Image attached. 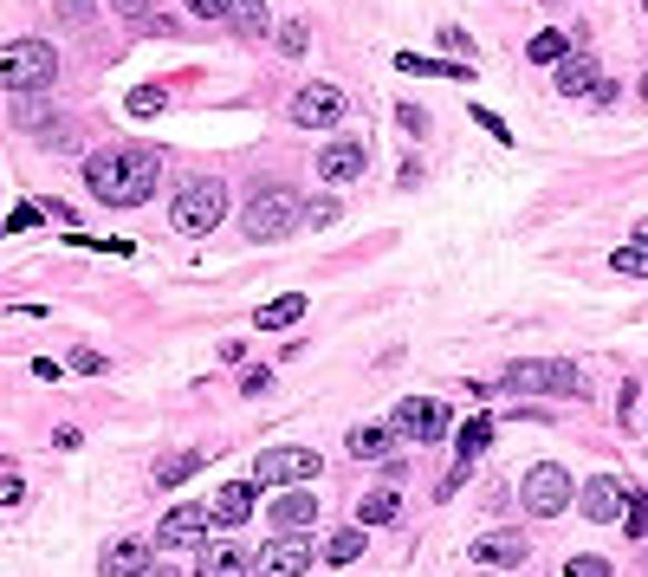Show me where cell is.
Masks as SVG:
<instances>
[{"label": "cell", "mask_w": 648, "mask_h": 577, "mask_svg": "<svg viewBox=\"0 0 648 577\" xmlns=\"http://www.w3.org/2000/svg\"><path fill=\"white\" fill-rule=\"evenodd\" d=\"M228 27L240 39H267V0H233V7H228Z\"/></svg>", "instance_id": "44dd1931"}, {"label": "cell", "mask_w": 648, "mask_h": 577, "mask_svg": "<svg viewBox=\"0 0 648 577\" xmlns=\"http://www.w3.org/2000/svg\"><path fill=\"white\" fill-rule=\"evenodd\" d=\"M487 441H494V422H487V416H473V422H460V435H455L460 461L473 467V461H480V455H487Z\"/></svg>", "instance_id": "7402d4cb"}, {"label": "cell", "mask_w": 648, "mask_h": 577, "mask_svg": "<svg viewBox=\"0 0 648 577\" xmlns=\"http://www.w3.org/2000/svg\"><path fill=\"white\" fill-rule=\"evenodd\" d=\"M636 240H642V247H648V221H636Z\"/></svg>", "instance_id": "b9f144b4"}, {"label": "cell", "mask_w": 648, "mask_h": 577, "mask_svg": "<svg viewBox=\"0 0 648 577\" xmlns=\"http://www.w3.org/2000/svg\"><path fill=\"white\" fill-rule=\"evenodd\" d=\"M363 526H343V533H331V545H325V565H350V558H363Z\"/></svg>", "instance_id": "cb8c5ba5"}, {"label": "cell", "mask_w": 648, "mask_h": 577, "mask_svg": "<svg viewBox=\"0 0 648 577\" xmlns=\"http://www.w3.org/2000/svg\"><path fill=\"white\" fill-rule=\"evenodd\" d=\"M558 91H565V98H610V84H604V72H597L590 52H571V59L558 66Z\"/></svg>", "instance_id": "5bb4252c"}, {"label": "cell", "mask_w": 648, "mask_h": 577, "mask_svg": "<svg viewBox=\"0 0 648 577\" xmlns=\"http://www.w3.org/2000/svg\"><path fill=\"white\" fill-rule=\"evenodd\" d=\"M389 448H396V428H382V422L350 428V455H357V461H382Z\"/></svg>", "instance_id": "ffe728a7"}, {"label": "cell", "mask_w": 648, "mask_h": 577, "mask_svg": "<svg viewBox=\"0 0 648 577\" xmlns=\"http://www.w3.org/2000/svg\"><path fill=\"white\" fill-rule=\"evenodd\" d=\"M642 13H648V0H642Z\"/></svg>", "instance_id": "ee69618b"}, {"label": "cell", "mask_w": 648, "mask_h": 577, "mask_svg": "<svg viewBox=\"0 0 648 577\" xmlns=\"http://www.w3.org/2000/svg\"><path fill=\"white\" fill-rule=\"evenodd\" d=\"M98 571L104 577H143L150 571V539H117L104 558H98Z\"/></svg>", "instance_id": "e0dca14e"}, {"label": "cell", "mask_w": 648, "mask_h": 577, "mask_svg": "<svg viewBox=\"0 0 648 577\" xmlns=\"http://www.w3.org/2000/svg\"><path fill=\"white\" fill-rule=\"evenodd\" d=\"M306 46H311V27H306V20H286V27H279V52H286V59H299Z\"/></svg>", "instance_id": "f1b7e54d"}, {"label": "cell", "mask_w": 648, "mask_h": 577, "mask_svg": "<svg viewBox=\"0 0 648 577\" xmlns=\"http://www.w3.org/2000/svg\"><path fill=\"white\" fill-rule=\"evenodd\" d=\"M519 500H526V513L532 519H551V513H565V506L577 500V487H571V474L558 461H538L526 480H519Z\"/></svg>", "instance_id": "8992f818"}, {"label": "cell", "mask_w": 648, "mask_h": 577, "mask_svg": "<svg viewBox=\"0 0 648 577\" xmlns=\"http://www.w3.org/2000/svg\"><path fill=\"white\" fill-rule=\"evenodd\" d=\"M318 474H325V461L311 448H267L253 461V480L260 487H299V480H318Z\"/></svg>", "instance_id": "ba28073f"}, {"label": "cell", "mask_w": 648, "mask_h": 577, "mask_svg": "<svg viewBox=\"0 0 648 577\" xmlns=\"http://www.w3.org/2000/svg\"><path fill=\"white\" fill-rule=\"evenodd\" d=\"M156 176H162V156L143 143H117V150H98L84 162V189L104 208H143L156 195Z\"/></svg>", "instance_id": "6da1fadb"}, {"label": "cell", "mask_w": 648, "mask_h": 577, "mask_svg": "<svg viewBox=\"0 0 648 577\" xmlns=\"http://www.w3.org/2000/svg\"><path fill=\"white\" fill-rule=\"evenodd\" d=\"M39 221V208H13V215H7V233H27Z\"/></svg>", "instance_id": "f35d334b"}, {"label": "cell", "mask_w": 648, "mask_h": 577, "mask_svg": "<svg viewBox=\"0 0 648 577\" xmlns=\"http://www.w3.org/2000/svg\"><path fill=\"white\" fill-rule=\"evenodd\" d=\"M306 318V299L292 292V299H272L267 311H260V331H286V325H299Z\"/></svg>", "instance_id": "d4e9b609"}, {"label": "cell", "mask_w": 648, "mask_h": 577, "mask_svg": "<svg viewBox=\"0 0 648 577\" xmlns=\"http://www.w3.org/2000/svg\"><path fill=\"white\" fill-rule=\"evenodd\" d=\"M396 72H428V78H473V66H448V59H421V52H402L396 59Z\"/></svg>", "instance_id": "603a6c76"}, {"label": "cell", "mask_w": 648, "mask_h": 577, "mask_svg": "<svg viewBox=\"0 0 648 577\" xmlns=\"http://www.w3.org/2000/svg\"><path fill=\"white\" fill-rule=\"evenodd\" d=\"M20 494H27L20 480H0V506H20Z\"/></svg>", "instance_id": "ab89813d"}, {"label": "cell", "mask_w": 648, "mask_h": 577, "mask_svg": "<svg viewBox=\"0 0 648 577\" xmlns=\"http://www.w3.org/2000/svg\"><path fill=\"white\" fill-rule=\"evenodd\" d=\"M499 389H512V396H584V370L565 364V357H526V364H512Z\"/></svg>", "instance_id": "3957f363"}, {"label": "cell", "mask_w": 648, "mask_h": 577, "mask_svg": "<svg viewBox=\"0 0 648 577\" xmlns=\"http://www.w3.org/2000/svg\"><path fill=\"white\" fill-rule=\"evenodd\" d=\"M396 117H402V130H409V137H428V117H421L416 105H402Z\"/></svg>", "instance_id": "8d00e7d4"}, {"label": "cell", "mask_w": 648, "mask_h": 577, "mask_svg": "<svg viewBox=\"0 0 648 577\" xmlns=\"http://www.w3.org/2000/svg\"><path fill=\"white\" fill-rule=\"evenodd\" d=\"M143 577H176V571H162V565H150V571H143Z\"/></svg>", "instance_id": "7bdbcfd3"}, {"label": "cell", "mask_w": 648, "mask_h": 577, "mask_svg": "<svg viewBox=\"0 0 648 577\" xmlns=\"http://www.w3.org/2000/svg\"><path fill=\"white\" fill-rule=\"evenodd\" d=\"M473 123H487V137H499V143H512V130H506V123H499L494 111H480V105H473Z\"/></svg>", "instance_id": "d590c367"}, {"label": "cell", "mask_w": 648, "mask_h": 577, "mask_svg": "<svg viewBox=\"0 0 648 577\" xmlns=\"http://www.w3.org/2000/svg\"><path fill=\"white\" fill-rule=\"evenodd\" d=\"M228 7H233V0H189L195 20H228Z\"/></svg>", "instance_id": "e575fe53"}, {"label": "cell", "mask_w": 648, "mask_h": 577, "mask_svg": "<svg viewBox=\"0 0 648 577\" xmlns=\"http://www.w3.org/2000/svg\"><path fill=\"white\" fill-rule=\"evenodd\" d=\"M565 577H610V565H604V558H590V551H577L571 565H565Z\"/></svg>", "instance_id": "836d02e7"}, {"label": "cell", "mask_w": 648, "mask_h": 577, "mask_svg": "<svg viewBox=\"0 0 648 577\" xmlns=\"http://www.w3.org/2000/svg\"><path fill=\"white\" fill-rule=\"evenodd\" d=\"M338 117H343L338 84H306V91L292 98V123H306V130H325V123H338Z\"/></svg>", "instance_id": "7c38bea8"}, {"label": "cell", "mask_w": 648, "mask_h": 577, "mask_svg": "<svg viewBox=\"0 0 648 577\" xmlns=\"http://www.w3.org/2000/svg\"><path fill=\"white\" fill-rule=\"evenodd\" d=\"M616 272H648V247L636 240V247H616V260H610Z\"/></svg>", "instance_id": "1f68e13d"}, {"label": "cell", "mask_w": 648, "mask_h": 577, "mask_svg": "<svg viewBox=\"0 0 648 577\" xmlns=\"http://www.w3.org/2000/svg\"><path fill=\"white\" fill-rule=\"evenodd\" d=\"M162 105H169V98H162L156 84H137V91H130V111H137V117H156Z\"/></svg>", "instance_id": "4dcf8cb0"}, {"label": "cell", "mask_w": 648, "mask_h": 577, "mask_svg": "<svg viewBox=\"0 0 648 577\" xmlns=\"http://www.w3.org/2000/svg\"><path fill=\"white\" fill-rule=\"evenodd\" d=\"M208 526H215V513H208V506H169V513H162V526H156V545H162V551L201 545V539H208Z\"/></svg>", "instance_id": "9c48e42d"}, {"label": "cell", "mask_w": 648, "mask_h": 577, "mask_svg": "<svg viewBox=\"0 0 648 577\" xmlns=\"http://www.w3.org/2000/svg\"><path fill=\"white\" fill-rule=\"evenodd\" d=\"M52 78H59V52H52L46 39H13V46H0V84H7V91L33 98Z\"/></svg>", "instance_id": "7a4b0ae2"}, {"label": "cell", "mask_w": 648, "mask_h": 577, "mask_svg": "<svg viewBox=\"0 0 648 577\" xmlns=\"http://www.w3.org/2000/svg\"><path fill=\"white\" fill-rule=\"evenodd\" d=\"M389 428L409 435V441H441V435L455 428V416H448V402H435V396H402L396 416H389Z\"/></svg>", "instance_id": "52a82bcc"}, {"label": "cell", "mask_w": 648, "mask_h": 577, "mask_svg": "<svg viewBox=\"0 0 648 577\" xmlns=\"http://www.w3.org/2000/svg\"><path fill=\"white\" fill-rule=\"evenodd\" d=\"M208 513H215V526H247V519H253V487H247V480H233V487H221Z\"/></svg>", "instance_id": "ac0fdd59"}, {"label": "cell", "mask_w": 648, "mask_h": 577, "mask_svg": "<svg viewBox=\"0 0 648 577\" xmlns=\"http://www.w3.org/2000/svg\"><path fill=\"white\" fill-rule=\"evenodd\" d=\"M143 7H150V0H117V13H143Z\"/></svg>", "instance_id": "60d3db41"}, {"label": "cell", "mask_w": 648, "mask_h": 577, "mask_svg": "<svg viewBox=\"0 0 648 577\" xmlns=\"http://www.w3.org/2000/svg\"><path fill=\"white\" fill-rule=\"evenodd\" d=\"M247 571H253V565H247V551H240L233 539H221V545L201 551V577H247Z\"/></svg>", "instance_id": "d6986e66"}, {"label": "cell", "mask_w": 648, "mask_h": 577, "mask_svg": "<svg viewBox=\"0 0 648 577\" xmlns=\"http://www.w3.org/2000/svg\"><path fill=\"white\" fill-rule=\"evenodd\" d=\"M622 526H629V539H648V494L629 487V513H622Z\"/></svg>", "instance_id": "f546056e"}, {"label": "cell", "mask_w": 648, "mask_h": 577, "mask_svg": "<svg viewBox=\"0 0 648 577\" xmlns=\"http://www.w3.org/2000/svg\"><path fill=\"white\" fill-rule=\"evenodd\" d=\"M195 467H201V455H169V461H156V487H182V480H189Z\"/></svg>", "instance_id": "83f0119b"}, {"label": "cell", "mask_w": 648, "mask_h": 577, "mask_svg": "<svg viewBox=\"0 0 648 577\" xmlns=\"http://www.w3.org/2000/svg\"><path fill=\"white\" fill-rule=\"evenodd\" d=\"M72 370H84V377H98V370H104V357H98V350H72Z\"/></svg>", "instance_id": "74e56055"}, {"label": "cell", "mask_w": 648, "mask_h": 577, "mask_svg": "<svg viewBox=\"0 0 648 577\" xmlns=\"http://www.w3.org/2000/svg\"><path fill=\"white\" fill-rule=\"evenodd\" d=\"M338 215H343V208L331 201V195H318V201H306V221H311V228H331Z\"/></svg>", "instance_id": "d6a6232c"}, {"label": "cell", "mask_w": 648, "mask_h": 577, "mask_svg": "<svg viewBox=\"0 0 648 577\" xmlns=\"http://www.w3.org/2000/svg\"><path fill=\"white\" fill-rule=\"evenodd\" d=\"M389 519H396V494H389V487L363 494V506H357V526H389Z\"/></svg>", "instance_id": "484cf974"}, {"label": "cell", "mask_w": 648, "mask_h": 577, "mask_svg": "<svg viewBox=\"0 0 648 577\" xmlns=\"http://www.w3.org/2000/svg\"><path fill=\"white\" fill-rule=\"evenodd\" d=\"M532 558V539H519V533H487V539H473V565H526Z\"/></svg>", "instance_id": "2e32d148"}, {"label": "cell", "mask_w": 648, "mask_h": 577, "mask_svg": "<svg viewBox=\"0 0 648 577\" xmlns=\"http://www.w3.org/2000/svg\"><path fill=\"white\" fill-rule=\"evenodd\" d=\"M311 539H299V533H279V539L260 551V577H306L311 571Z\"/></svg>", "instance_id": "30bf717a"}, {"label": "cell", "mask_w": 648, "mask_h": 577, "mask_svg": "<svg viewBox=\"0 0 648 577\" xmlns=\"http://www.w3.org/2000/svg\"><path fill=\"white\" fill-rule=\"evenodd\" d=\"M221 215H228V189L215 182V176H195L189 189L176 195V208H169V221L182 233H215L221 228Z\"/></svg>", "instance_id": "277c9868"}, {"label": "cell", "mask_w": 648, "mask_h": 577, "mask_svg": "<svg viewBox=\"0 0 648 577\" xmlns=\"http://www.w3.org/2000/svg\"><path fill=\"white\" fill-rule=\"evenodd\" d=\"M363 162H370V156H363L357 137H331V143L318 150V176H325V182H357V176H363Z\"/></svg>", "instance_id": "4fadbf2b"}, {"label": "cell", "mask_w": 648, "mask_h": 577, "mask_svg": "<svg viewBox=\"0 0 648 577\" xmlns=\"http://www.w3.org/2000/svg\"><path fill=\"white\" fill-rule=\"evenodd\" d=\"M267 519H272V533H306L311 519H318V494H306V487L299 494H279Z\"/></svg>", "instance_id": "9a60e30c"}, {"label": "cell", "mask_w": 648, "mask_h": 577, "mask_svg": "<svg viewBox=\"0 0 648 577\" xmlns=\"http://www.w3.org/2000/svg\"><path fill=\"white\" fill-rule=\"evenodd\" d=\"M299 221H306V201L292 189H260L247 201V240H286Z\"/></svg>", "instance_id": "5b68a950"}, {"label": "cell", "mask_w": 648, "mask_h": 577, "mask_svg": "<svg viewBox=\"0 0 648 577\" xmlns=\"http://www.w3.org/2000/svg\"><path fill=\"white\" fill-rule=\"evenodd\" d=\"M532 59H538V66H565V59H571V39L545 27V33H532Z\"/></svg>", "instance_id": "4316f807"}, {"label": "cell", "mask_w": 648, "mask_h": 577, "mask_svg": "<svg viewBox=\"0 0 648 577\" xmlns=\"http://www.w3.org/2000/svg\"><path fill=\"white\" fill-rule=\"evenodd\" d=\"M584 519H597V526H610V519H622L629 513V487L616 480V474H597V480H584Z\"/></svg>", "instance_id": "8fae6325"}]
</instances>
